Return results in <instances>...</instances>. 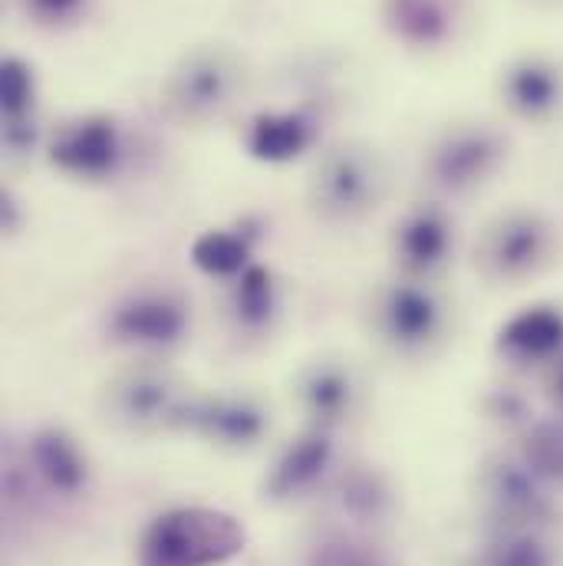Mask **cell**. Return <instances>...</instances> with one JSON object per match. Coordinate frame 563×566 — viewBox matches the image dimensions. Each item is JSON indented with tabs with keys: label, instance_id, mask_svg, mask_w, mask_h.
Here are the masks:
<instances>
[{
	"label": "cell",
	"instance_id": "cell-1",
	"mask_svg": "<svg viewBox=\"0 0 563 566\" xmlns=\"http://www.w3.org/2000/svg\"><path fill=\"white\" fill-rule=\"evenodd\" d=\"M251 63L231 43L185 50L158 86V109L178 129H211L231 119L251 93Z\"/></svg>",
	"mask_w": 563,
	"mask_h": 566
},
{
	"label": "cell",
	"instance_id": "cell-2",
	"mask_svg": "<svg viewBox=\"0 0 563 566\" xmlns=\"http://www.w3.org/2000/svg\"><path fill=\"white\" fill-rule=\"evenodd\" d=\"M389 191L393 168L373 142L336 139L316 151L303 201L313 221L326 228H359L389 201Z\"/></svg>",
	"mask_w": 563,
	"mask_h": 566
},
{
	"label": "cell",
	"instance_id": "cell-3",
	"mask_svg": "<svg viewBox=\"0 0 563 566\" xmlns=\"http://www.w3.org/2000/svg\"><path fill=\"white\" fill-rule=\"evenodd\" d=\"M100 326L126 363H171L195 336V300L178 283L139 281L110 300Z\"/></svg>",
	"mask_w": 563,
	"mask_h": 566
},
{
	"label": "cell",
	"instance_id": "cell-4",
	"mask_svg": "<svg viewBox=\"0 0 563 566\" xmlns=\"http://www.w3.org/2000/svg\"><path fill=\"white\" fill-rule=\"evenodd\" d=\"M363 329L373 346L396 363H425L451 336V303L441 283L389 274L363 303Z\"/></svg>",
	"mask_w": 563,
	"mask_h": 566
},
{
	"label": "cell",
	"instance_id": "cell-5",
	"mask_svg": "<svg viewBox=\"0 0 563 566\" xmlns=\"http://www.w3.org/2000/svg\"><path fill=\"white\" fill-rule=\"evenodd\" d=\"M195 389L171 363H126L96 392L100 419L119 434H181Z\"/></svg>",
	"mask_w": 563,
	"mask_h": 566
},
{
	"label": "cell",
	"instance_id": "cell-6",
	"mask_svg": "<svg viewBox=\"0 0 563 566\" xmlns=\"http://www.w3.org/2000/svg\"><path fill=\"white\" fill-rule=\"evenodd\" d=\"M244 547L248 531L234 514L205 504H175L145 524L136 566H228Z\"/></svg>",
	"mask_w": 563,
	"mask_h": 566
},
{
	"label": "cell",
	"instance_id": "cell-7",
	"mask_svg": "<svg viewBox=\"0 0 563 566\" xmlns=\"http://www.w3.org/2000/svg\"><path fill=\"white\" fill-rule=\"evenodd\" d=\"M33 504L43 507H80L96 484V468L86 444L66 424L43 422L30 428L17 448L7 451V468Z\"/></svg>",
	"mask_w": 563,
	"mask_h": 566
},
{
	"label": "cell",
	"instance_id": "cell-8",
	"mask_svg": "<svg viewBox=\"0 0 563 566\" xmlns=\"http://www.w3.org/2000/svg\"><path fill=\"white\" fill-rule=\"evenodd\" d=\"M508 136L498 126L484 119H455L423 148V185L438 201L468 198L494 181L508 161Z\"/></svg>",
	"mask_w": 563,
	"mask_h": 566
},
{
	"label": "cell",
	"instance_id": "cell-9",
	"mask_svg": "<svg viewBox=\"0 0 563 566\" xmlns=\"http://www.w3.org/2000/svg\"><path fill=\"white\" fill-rule=\"evenodd\" d=\"M290 402L303 424L343 434L369 409V379L359 363L340 353H323L303 363L290 379Z\"/></svg>",
	"mask_w": 563,
	"mask_h": 566
},
{
	"label": "cell",
	"instance_id": "cell-10",
	"mask_svg": "<svg viewBox=\"0 0 563 566\" xmlns=\"http://www.w3.org/2000/svg\"><path fill=\"white\" fill-rule=\"evenodd\" d=\"M46 165L83 185H106L123 175L129 161V136L110 113H80L50 126Z\"/></svg>",
	"mask_w": 563,
	"mask_h": 566
},
{
	"label": "cell",
	"instance_id": "cell-11",
	"mask_svg": "<svg viewBox=\"0 0 563 566\" xmlns=\"http://www.w3.org/2000/svg\"><path fill=\"white\" fill-rule=\"evenodd\" d=\"M286 323V286L268 264H251L238 277L218 283V326L225 339L254 353L271 346Z\"/></svg>",
	"mask_w": 563,
	"mask_h": 566
},
{
	"label": "cell",
	"instance_id": "cell-12",
	"mask_svg": "<svg viewBox=\"0 0 563 566\" xmlns=\"http://www.w3.org/2000/svg\"><path fill=\"white\" fill-rule=\"evenodd\" d=\"M343 444L336 431L303 424L293 438H286L271 458L261 478V497L274 507H293L320 501L336 471L343 468Z\"/></svg>",
	"mask_w": 563,
	"mask_h": 566
},
{
	"label": "cell",
	"instance_id": "cell-13",
	"mask_svg": "<svg viewBox=\"0 0 563 566\" xmlns=\"http://www.w3.org/2000/svg\"><path fill=\"white\" fill-rule=\"evenodd\" d=\"M386 254L393 274L441 283L458 254V224L445 201L423 198L406 205L386 234Z\"/></svg>",
	"mask_w": 563,
	"mask_h": 566
},
{
	"label": "cell",
	"instance_id": "cell-14",
	"mask_svg": "<svg viewBox=\"0 0 563 566\" xmlns=\"http://www.w3.org/2000/svg\"><path fill=\"white\" fill-rule=\"evenodd\" d=\"M274 431V409L251 389H215L191 396L181 434L205 441L215 451L248 454L258 451Z\"/></svg>",
	"mask_w": 563,
	"mask_h": 566
},
{
	"label": "cell",
	"instance_id": "cell-15",
	"mask_svg": "<svg viewBox=\"0 0 563 566\" xmlns=\"http://www.w3.org/2000/svg\"><path fill=\"white\" fill-rule=\"evenodd\" d=\"M478 501L494 527H548L554 484L521 451L491 454L478 471Z\"/></svg>",
	"mask_w": 563,
	"mask_h": 566
},
{
	"label": "cell",
	"instance_id": "cell-16",
	"mask_svg": "<svg viewBox=\"0 0 563 566\" xmlns=\"http://www.w3.org/2000/svg\"><path fill=\"white\" fill-rule=\"evenodd\" d=\"M316 504L323 507L326 524L379 537V531L399 514V491L383 468L369 461H343Z\"/></svg>",
	"mask_w": 563,
	"mask_h": 566
},
{
	"label": "cell",
	"instance_id": "cell-17",
	"mask_svg": "<svg viewBox=\"0 0 563 566\" xmlns=\"http://www.w3.org/2000/svg\"><path fill=\"white\" fill-rule=\"evenodd\" d=\"M551 258V228L531 211H511L494 218L478 244L475 268L484 281L514 283L534 277Z\"/></svg>",
	"mask_w": 563,
	"mask_h": 566
},
{
	"label": "cell",
	"instance_id": "cell-18",
	"mask_svg": "<svg viewBox=\"0 0 563 566\" xmlns=\"http://www.w3.org/2000/svg\"><path fill=\"white\" fill-rule=\"evenodd\" d=\"M379 23L396 46L416 56H441L471 30L468 0H379Z\"/></svg>",
	"mask_w": 563,
	"mask_h": 566
},
{
	"label": "cell",
	"instance_id": "cell-19",
	"mask_svg": "<svg viewBox=\"0 0 563 566\" xmlns=\"http://www.w3.org/2000/svg\"><path fill=\"white\" fill-rule=\"evenodd\" d=\"M498 103L528 126H548L563 116V66L528 53L498 73Z\"/></svg>",
	"mask_w": 563,
	"mask_h": 566
},
{
	"label": "cell",
	"instance_id": "cell-20",
	"mask_svg": "<svg viewBox=\"0 0 563 566\" xmlns=\"http://www.w3.org/2000/svg\"><path fill=\"white\" fill-rule=\"evenodd\" d=\"M320 113L310 106L296 109H264L251 116L241 129V145L251 158L264 165H290L320 145ZM320 151V148H316Z\"/></svg>",
	"mask_w": 563,
	"mask_h": 566
},
{
	"label": "cell",
	"instance_id": "cell-21",
	"mask_svg": "<svg viewBox=\"0 0 563 566\" xmlns=\"http://www.w3.org/2000/svg\"><path fill=\"white\" fill-rule=\"evenodd\" d=\"M258 228L251 221H231L208 228L191 241V264L208 281L225 283L258 264Z\"/></svg>",
	"mask_w": 563,
	"mask_h": 566
},
{
	"label": "cell",
	"instance_id": "cell-22",
	"mask_svg": "<svg viewBox=\"0 0 563 566\" xmlns=\"http://www.w3.org/2000/svg\"><path fill=\"white\" fill-rule=\"evenodd\" d=\"M498 353L511 366H551L563 356V316L557 310H528L498 336Z\"/></svg>",
	"mask_w": 563,
	"mask_h": 566
},
{
	"label": "cell",
	"instance_id": "cell-23",
	"mask_svg": "<svg viewBox=\"0 0 563 566\" xmlns=\"http://www.w3.org/2000/svg\"><path fill=\"white\" fill-rule=\"evenodd\" d=\"M475 566H561V554L544 527H494Z\"/></svg>",
	"mask_w": 563,
	"mask_h": 566
},
{
	"label": "cell",
	"instance_id": "cell-24",
	"mask_svg": "<svg viewBox=\"0 0 563 566\" xmlns=\"http://www.w3.org/2000/svg\"><path fill=\"white\" fill-rule=\"evenodd\" d=\"M303 566H389V557L376 534L323 524L303 551Z\"/></svg>",
	"mask_w": 563,
	"mask_h": 566
},
{
	"label": "cell",
	"instance_id": "cell-25",
	"mask_svg": "<svg viewBox=\"0 0 563 566\" xmlns=\"http://www.w3.org/2000/svg\"><path fill=\"white\" fill-rule=\"evenodd\" d=\"M40 113V80L23 56H7L0 66V116L27 119Z\"/></svg>",
	"mask_w": 563,
	"mask_h": 566
},
{
	"label": "cell",
	"instance_id": "cell-26",
	"mask_svg": "<svg viewBox=\"0 0 563 566\" xmlns=\"http://www.w3.org/2000/svg\"><path fill=\"white\" fill-rule=\"evenodd\" d=\"M521 454L557 488L563 484V419L531 422L524 431Z\"/></svg>",
	"mask_w": 563,
	"mask_h": 566
},
{
	"label": "cell",
	"instance_id": "cell-27",
	"mask_svg": "<svg viewBox=\"0 0 563 566\" xmlns=\"http://www.w3.org/2000/svg\"><path fill=\"white\" fill-rule=\"evenodd\" d=\"M13 7L33 27L66 30V27H76L90 13L93 0H13Z\"/></svg>",
	"mask_w": 563,
	"mask_h": 566
},
{
	"label": "cell",
	"instance_id": "cell-28",
	"mask_svg": "<svg viewBox=\"0 0 563 566\" xmlns=\"http://www.w3.org/2000/svg\"><path fill=\"white\" fill-rule=\"evenodd\" d=\"M484 409H488V416H491L494 422L528 424L524 399H521L518 392H511V389H498V392H491V396H488V402H484Z\"/></svg>",
	"mask_w": 563,
	"mask_h": 566
},
{
	"label": "cell",
	"instance_id": "cell-29",
	"mask_svg": "<svg viewBox=\"0 0 563 566\" xmlns=\"http://www.w3.org/2000/svg\"><path fill=\"white\" fill-rule=\"evenodd\" d=\"M544 386H548L551 402H554V406L563 412V356L548 366V373H544Z\"/></svg>",
	"mask_w": 563,
	"mask_h": 566
},
{
	"label": "cell",
	"instance_id": "cell-30",
	"mask_svg": "<svg viewBox=\"0 0 563 566\" xmlns=\"http://www.w3.org/2000/svg\"><path fill=\"white\" fill-rule=\"evenodd\" d=\"M528 3H538V7H561L563 0H528Z\"/></svg>",
	"mask_w": 563,
	"mask_h": 566
}]
</instances>
